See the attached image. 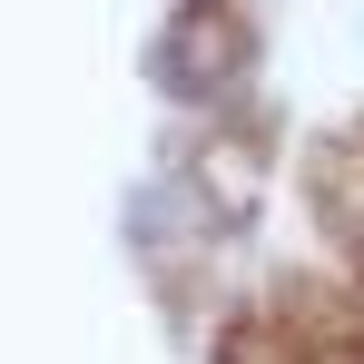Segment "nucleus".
Returning <instances> with one entry per match:
<instances>
[{
  "instance_id": "nucleus-1",
  "label": "nucleus",
  "mask_w": 364,
  "mask_h": 364,
  "mask_svg": "<svg viewBox=\"0 0 364 364\" xmlns=\"http://www.w3.org/2000/svg\"><path fill=\"white\" fill-rule=\"evenodd\" d=\"M246 60H256V10L246 0H178L168 40H158V89L217 99V89L246 79Z\"/></svg>"
},
{
  "instance_id": "nucleus-2",
  "label": "nucleus",
  "mask_w": 364,
  "mask_h": 364,
  "mask_svg": "<svg viewBox=\"0 0 364 364\" xmlns=\"http://www.w3.org/2000/svg\"><path fill=\"white\" fill-rule=\"evenodd\" d=\"M217 364H305V345L286 335V315H237L227 345H217Z\"/></svg>"
}]
</instances>
